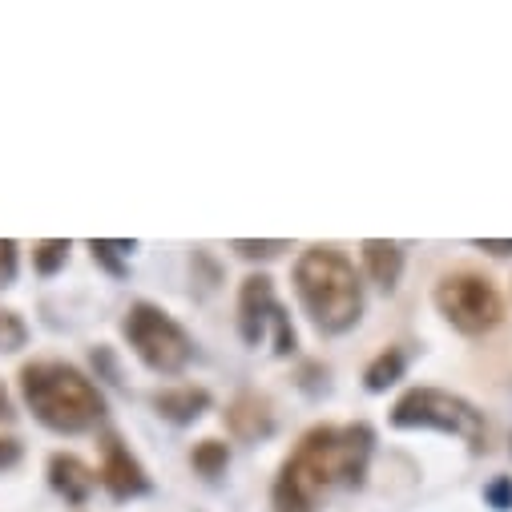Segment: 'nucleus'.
<instances>
[{
	"instance_id": "f257e3e1",
	"label": "nucleus",
	"mask_w": 512,
	"mask_h": 512,
	"mask_svg": "<svg viewBox=\"0 0 512 512\" xmlns=\"http://www.w3.org/2000/svg\"><path fill=\"white\" fill-rule=\"evenodd\" d=\"M367 452H371V432L363 424L311 428L279 472L275 508L279 512H315L319 492H327L335 484H355L363 476Z\"/></svg>"
},
{
	"instance_id": "f03ea898",
	"label": "nucleus",
	"mask_w": 512,
	"mask_h": 512,
	"mask_svg": "<svg viewBox=\"0 0 512 512\" xmlns=\"http://www.w3.org/2000/svg\"><path fill=\"white\" fill-rule=\"evenodd\" d=\"M21 392H25V404L33 408V416L53 432H89L105 412L101 392L73 363H61V359L25 363Z\"/></svg>"
},
{
	"instance_id": "7ed1b4c3",
	"label": "nucleus",
	"mask_w": 512,
	"mask_h": 512,
	"mask_svg": "<svg viewBox=\"0 0 512 512\" xmlns=\"http://www.w3.org/2000/svg\"><path fill=\"white\" fill-rule=\"evenodd\" d=\"M295 291L315 319L319 331H347L363 311V291L355 279V267L335 246H311L295 263Z\"/></svg>"
},
{
	"instance_id": "20e7f679",
	"label": "nucleus",
	"mask_w": 512,
	"mask_h": 512,
	"mask_svg": "<svg viewBox=\"0 0 512 512\" xmlns=\"http://www.w3.org/2000/svg\"><path fill=\"white\" fill-rule=\"evenodd\" d=\"M392 424L396 428H440V432L468 440L476 452L484 448V436H488L472 404H464L452 392H436V388H412L408 396H400L392 408Z\"/></svg>"
},
{
	"instance_id": "39448f33",
	"label": "nucleus",
	"mask_w": 512,
	"mask_h": 512,
	"mask_svg": "<svg viewBox=\"0 0 512 512\" xmlns=\"http://www.w3.org/2000/svg\"><path fill=\"white\" fill-rule=\"evenodd\" d=\"M125 339H130V347L138 351V359L146 363V367H154V371H182L186 363H190V335L166 315V311H158V307H150V303H138V307H130L125 311Z\"/></svg>"
},
{
	"instance_id": "423d86ee",
	"label": "nucleus",
	"mask_w": 512,
	"mask_h": 512,
	"mask_svg": "<svg viewBox=\"0 0 512 512\" xmlns=\"http://www.w3.org/2000/svg\"><path fill=\"white\" fill-rule=\"evenodd\" d=\"M436 303H440L444 319L464 335H484L504 319L500 291L492 287V279H484L476 271L444 275L436 287Z\"/></svg>"
},
{
	"instance_id": "0eeeda50",
	"label": "nucleus",
	"mask_w": 512,
	"mask_h": 512,
	"mask_svg": "<svg viewBox=\"0 0 512 512\" xmlns=\"http://www.w3.org/2000/svg\"><path fill=\"white\" fill-rule=\"evenodd\" d=\"M238 323H242V335L246 343H259L267 335V327H275V351L287 355L295 347V331H291V319L283 315L279 299H275V287L267 275H250L242 283V295H238Z\"/></svg>"
},
{
	"instance_id": "6e6552de",
	"label": "nucleus",
	"mask_w": 512,
	"mask_h": 512,
	"mask_svg": "<svg viewBox=\"0 0 512 512\" xmlns=\"http://www.w3.org/2000/svg\"><path fill=\"white\" fill-rule=\"evenodd\" d=\"M101 484L117 496V500H125V496H138V492H146V472H142V464L130 456V448H125L113 432H105L101 436Z\"/></svg>"
},
{
	"instance_id": "1a4fd4ad",
	"label": "nucleus",
	"mask_w": 512,
	"mask_h": 512,
	"mask_svg": "<svg viewBox=\"0 0 512 512\" xmlns=\"http://www.w3.org/2000/svg\"><path fill=\"white\" fill-rule=\"evenodd\" d=\"M49 484H53L65 500L81 504V500H89L97 476H93V468H89L85 460H77V456H69V452H57V456L49 460Z\"/></svg>"
},
{
	"instance_id": "9d476101",
	"label": "nucleus",
	"mask_w": 512,
	"mask_h": 512,
	"mask_svg": "<svg viewBox=\"0 0 512 512\" xmlns=\"http://www.w3.org/2000/svg\"><path fill=\"white\" fill-rule=\"evenodd\" d=\"M226 424H230V432L234 436H242V440H254V436H267L271 432V404L263 400V396H238L234 404H230V412H226Z\"/></svg>"
},
{
	"instance_id": "9b49d317",
	"label": "nucleus",
	"mask_w": 512,
	"mask_h": 512,
	"mask_svg": "<svg viewBox=\"0 0 512 512\" xmlns=\"http://www.w3.org/2000/svg\"><path fill=\"white\" fill-rule=\"evenodd\" d=\"M363 267L367 275L379 283V287H396L400 271H404V250L396 242H379V238H367L363 242Z\"/></svg>"
},
{
	"instance_id": "f8f14e48",
	"label": "nucleus",
	"mask_w": 512,
	"mask_h": 512,
	"mask_svg": "<svg viewBox=\"0 0 512 512\" xmlns=\"http://www.w3.org/2000/svg\"><path fill=\"white\" fill-rule=\"evenodd\" d=\"M206 404H210V396H206L202 388H166V392L154 396V408H158L166 420H174V424L198 420V416L206 412Z\"/></svg>"
},
{
	"instance_id": "ddd939ff",
	"label": "nucleus",
	"mask_w": 512,
	"mask_h": 512,
	"mask_svg": "<svg viewBox=\"0 0 512 512\" xmlns=\"http://www.w3.org/2000/svg\"><path fill=\"white\" fill-rule=\"evenodd\" d=\"M400 371H404V355H400L396 347H388V351H383V355L367 367V388H371V392H383L388 383L400 379Z\"/></svg>"
},
{
	"instance_id": "4468645a",
	"label": "nucleus",
	"mask_w": 512,
	"mask_h": 512,
	"mask_svg": "<svg viewBox=\"0 0 512 512\" xmlns=\"http://www.w3.org/2000/svg\"><path fill=\"white\" fill-rule=\"evenodd\" d=\"M65 259H69V242H65V238H45V242L33 246V267H37L41 275L61 271Z\"/></svg>"
},
{
	"instance_id": "2eb2a0df",
	"label": "nucleus",
	"mask_w": 512,
	"mask_h": 512,
	"mask_svg": "<svg viewBox=\"0 0 512 512\" xmlns=\"http://www.w3.org/2000/svg\"><path fill=\"white\" fill-rule=\"evenodd\" d=\"M226 444H218V440H202L198 448H194V468L202 472V476H218L222 468H226Z\"/></svg>"
},
{
	"instance_id": "dca6fc26",
	"label": "nucleus",
	"mask_w": 512,
	"mask_h": 512,
	"mask_svg": "<svg viewBox=\"0 0 512 512\" xmlns=\"http://www.w3.org/2000/svg\"><path fill=\"white\" fill-rule=\"evenodd\" d=\"M25 339H29V331H25L21 315L0 311V351H17V347H25Z\"/></svg>"
},
{
	"instance_id": "f3484780",
	"label": "nucleus",
	"mask_w": 512,
	"mask_h": 512,
	"mask_svg": "<svg viewBox=\"0 0 512 512\" xmlns=\"http://www.w3.org/2000/svg\"><path fill=\"white\" fill-rule=\"evenodd\" d=\"M17 279V242L0 238V287H9Z\"/></svg>"
},
{
	"instance_id": "a211bd4d",
	"label": "nucleus",
	"mask_w": 512,
	"mask_h": 512,
	"mask_svg": "<svg viewBox=\"0 0 512 512\" xmlns=\"http://www.w3.org/2000/svg\"><path fill=\"white\" fill-rule=\"evenodd\" d=\"M234 250L246 254V259H254V254H263V259H267V254H279L283 250V242H234Z\"/></svg>"
},
{
	"instance_id": "6ab92c4d",
	"label": "nucleus",
	"mask_w": 512,
	"mask_h": 512,
	"mask_svg": "<svg viewBox=\"0 0 512 512\" xmlns=\"http://www.w3.org/2000/svg\"><path fill=\"white\" fill-rule=\"evenodd\" d=\"M17 460H21V440H13V436H0V472L13 468Z\"/></svg>"
},
{
	"instance_id": "aec40b11",
	"label": "nucleus",
	"mask_w": 512,
	"mask_h": 512,
	"mask_svg": "<svg viewBox=\"0 0 512 512\" xmlns=\"http://www.w3.org/2000/svg\"><path fill=\"white\" fill-rule=\"evenodd\" d=\"M488 500L504 508V504L512 500V484H508V480H500V484H492V488H488Z\"/></svg>"
},
{
	"instance_id": "412c9836",
	"label": "nucleus",
	"mask_w": 512,
	"mask_h": 512,
	"mask_svg": "<svg viewBox=\"0 0 512 512\" xmlns=\"http://www.w3.org/2000/svg\"><path fill=\"white\" fill-rule=\"evenodd\" d=\"M480 246L492 250V254H508V250H512V242H488V238H480Z\"/></svg>"
},
{
	"instance_id": "4be33fe9",
	"label": "nucleus",
	"mask_w": 512,
	"mask_h": 512,
	"mask_svg": "<svg viewBox=\"0 0 512 512\" xmlns=\"http://www.w3.org/2000/svg\"><path fill=\"white\" fill-rule=\"evenodd\" d=\"M13 412H9V392H5V383H0V420H9Z\"/></svg>"
}]
</instances>
